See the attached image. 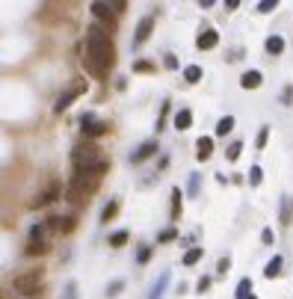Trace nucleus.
<instances>
[{"instance_id": "obj_39", "label": "nucleus", "mask_w": 293, "mask_h": 299, "mask_svg": "<svg viewBox=\"0 0 293 299\" xmlns=\"http://www.w3.org/2000/svg\"><path fill=\"white\" fill-rule=\"evenodd\" d=\"M166 69H178V59H175V56H166Z\"/></svg>"}, {"instance_id": "obj_4", "label": "nucleus", "mask_w": 293, "mask_h": 299, "mask_svg": "<svg viewBox=\"0 0 293 299\" xmlns=\"http://www.w3.org/2000/svg\"><path fill=\"white\" fill-rule=\"evenodd\" d=\"M80 124H83V134H86V137H101V134H107V130H110V124H107V122H98L92 113H83V116H80Z\"/></svg>"}, {"instance_id": "obj_3", "label": "nucleus", "mask_w": 293, "mask_h": 299, "mask_svg": "<svg viewBox=\"0 0 293 299\" xmlns=\"http://www.w3.org/2000/svg\"><path fill=\"white\" fill-rule=\"evenodd\" d=\"M71 160H74L77 169H98V166H107V160L98 157V145H92V142L77 145L74 154H71Z\"/></svg>"}, {"instance_id": "obj_40", "label": "nucleus", "mask_w": 293, "mask_h": 299, "mask_svg": "<svg viewBox=\"0 0 293 299\" xmlns=\"http://www.w3.org/2000/svg\"><path fill=\"white\" fill-rule=\"evenodd\" d=\"M207 287H210V279H199V293H202V290H207Z\"/></svg>"}, {"instance_id": "obj_9", "label": "nucleus", "mask_w": 293, "mask_h": 299, "mask_svg": "<svg viewBox=\"0 0 293 299\" xmlns=\"http://www.w3.org/2000/svg\"><path fill=\"white\" fill-rule=\"evenodd\" d=\"M53 198H59V184H51L45 193H39L33 198V208H45V205H51Z\"/></svg>"}, {"instance_id": "obj_10", "label": "nucleus", "mask_w": 293, "mask_h": 299, "mask_svg": "<svg viewBox=\"0 0 293 299\" xmlns=\"http://www.w3.org/2000/svg\"><path fill=\"white\" fill-rule=\"evenodd\" d=\"M216 42H219V33H216V30H205V33H199V39H196L199 51H210V48H216Z\"/></svg>"}, {"instance_id": "obj_8", "label": "nucleus", "mask_w": 293, "mask_h": 299, "mask_svg": "<svg viewBox=\"0 0 293 299\" xmlns=\"http://www.w3.org/2000/svg\"><path fill=\"white\" fill-rule=\"evenodd\" d=\"M92 12H95V18H101V21H107V24H113V21H116L113 6H110V3H104V0H95V3H92Z\"/></svg>"}, {"instance_id": "obj_26", "label": "nucleus", "mask_w": 293, "mask_h": 299, "mask_svg": "<svg viewBox=\"0 0 293 299\" xmlns=\"http://www.w3.org/2000/svg\"><path fill=\"white\" fill-rule=\"evenodd\" d=\"M116 211H119V202H110V205H107V208L101 211V222H107V219H110V216H113Z\"/></svg>"}, {"instance_id": "obj_41", "label": "nucleus", "mask_w": 293, "mask_h": 299, "mask_svg": "<svg viewBox=\"0 0 293 299\" xmlns=\"http://www.w3.org/2000/svg\"><path fill=\"white\" fill-rule=\"evenodd\" d=\"M240 6V0H225V9H237Z\"/></svg>"}, {"instance_id": "obj_11", "label": "nucleus", "mask_w": 293, "mask_h": 299, "mask_svg": "<svg viewBox=\"0 0 293 299\" xmlns=\"http://www.w3.org/2000/svg\"><path fill=\"white\" fill-rule=\"evenodd\" d=\"M154 151H157V142H142L137 151L131 154V163H142V160H148V157H151Z\"/></svg>"}, {"instance_id": "obj_25", "label": "nucleus", "mask_w": 293, "mask_h": 299, "mask_svg": "<svg viewBox=\"0 0 293 299\" xmlns=\"http://www.w3.org/2000/svg\"><path fill=\"white\" fill-rule=\"evenodd\" d=\"M124 243H127V231H116V234H113V237H110V246H124Z\"/></svg>"}, {"instance_id": "obj_19", "label": "nucleus", "mask_w": 293, "mask_h": 299, "mask_svg": "<svg viewBox=\"0 0 293 299\" xmlns=\"http://www.w3.org/2000/svg\"><path fill=\"white\" fill-rule=\"evenodd\" d=\"M231 127H234V116H222V119L216 122V137H225V134H231Z\"/></svg>"}, {"instance_id": "obj_6", "label": "nucleus", "mask_w": 293, "mask_h": 299, "mask_svg": "<svg viewBox=\"0 0 293 299\" xmlns=\"http://www.w3.org/2000/svg\"><path fill=\"white\" fill-rule=\"evenodd\" d=\"M39 279H42V276H39V273H27V276H18L15 279V290L18 293H33L36 290V284H39Z\"/></svg>"}, {"instance_id": "obj_37", "label": "nucleus", "mask_w": 293, "mask_h": 299, "mask_svg": "<svg viewBox=\"0 0 293 299\" xmlns=\"http://www.w3.org/2000/svg\"><path fill=\"white\" fill-rule=\"evenodd\" d=\"M228 267H231V261H228V258H222V261H219V264H216V270H219V273H228Z\"/></svg>"}, {"instance_id": "obj_30", "label": "nucleus", "mask_w": 293, "mask_h": 299, "mask_svg": "<svg viewBox=\"0 0 293 299\" xmlns=\"http://www.w3.org/2000/svg\"><path fill=\"white\" fill-rule=\"evenodd\" d=\"M62 299H77V284H74V282L66 284V293H62Z\"/></svg>"}, {"instance_id": "obj_21", "label": "nucleus", "mask_w": 293, "mask_h": 299, "mask_svg": "<svg viewBox=\"0 0 293 299\" xmlns=\"http://www.w3.org/2000/svg\"><path fill=\"white\" fill-rule=\"evenodd\" d=\"M184 80H187V83H199V80H202V69H199V65H187V69H184Z\"/></svg>"}, {"instance_id": "obj_15", "label": "nucleus", "mask_w": 293, "mask_h": 299, "mask_svg": "<svg viewBox=\"0 0 293 299\" xmlns=\"http://www.w3.org/2000/svg\"><path fill=\"white\" fill-rule=\"evenodd\" d=\"M190 124H192V113L190 110H178V113H175V127H178V130H187Z\"/></svg>"}, {"instance_id": "obj_2", "label": "nucleus", "mask_w": 293, "mask_h": 299, "mask_svg": "<svg viewBox=\"0 0 293 299\" xmlns=\"http://www.w3.org/2000/svg\"><path fill=\"white\" fill-rule=\"evenodd\" d=\"M110 166V163H107ZM107 166H98V169H77L74 178H71V187H69V202H86V195L98 187L101 175L107 172Z\"/></svg>"}, {"instance_id": "obj_16", "label": "nucleus", "mask_w": 293, "mask_h": 299, "mask_svg": "<svg viewBox=\"0 0 293 299\" xmlns=\"http://www.w3.org/2000/svg\"><path fill=\"white\" fill-rule=\"evenodd\" d=\"M166 284H169V273H163V276L154 282V287H151L148 299H160V296H163V290H166Z\"/></svg>"}, {"instance_id": "obj_18", "label": "nucleus", "mask_w": 293, "mask_h": 299, "mask_svg": "<svg viewBox=\"0 0 293 299\" xmlns=\"http://www.w3.org/2000/svg\"><path fill=\"white\" fill-rule=\"evenodd\" d=\"M281 264H284V261H281V255H276V258H273V261L267 264V270H264V276H267V279H276L278 273H281Z\"/></svg>"}, {"instance_id": "obj_27", "label": "nucleus", "mask_w": 293, "mask_h": 299, "mask_svg": "<svg viewBox=\"0 0 293 299\" xmlns=\"http://www.w3.org/2000/svg\"><path fill=\"white\" fill-rule=\"evenodd\" d=\"M240 151H243L240 142H231V145H228V160H237L240 157Z\"/></svg>"}, {"instance_id": "obj_5", "label": "nucleus", "mask_w": 293, "mask_h": 299, "mask_svg": "<svg viewBox=\"0 0 293 299\" xmlns=\"http://www.w3.org/2000/svg\"><path fill=\"white\" fill-rule=\"evenodd\" d=\"M83 89H86V83H77V86H71L69 92L62 95V98H56V104H53V113H66V110H69V104L74 101V98H77V95H80V92H83Z\"/></svg>"}, {"instance_id": "obj_22", "label": "nucleus", "mask_w": 293, "mask_h": 299, "mask_svg": "<svg viewBox=\"0 0 293 299\" xmlns=\"http://www.w3.org/2000/svg\"><path fill=\"white\" fill-rule=\"evenodd\" d=\"M48 246L42 243V240H30V246H27V255H45Z\"/></svg>"}, {"instance_id": "obj_29", "label": "nucleus", "mask_w": 293, "mask_h": 299, "mask_svg": "<svg viewBox=\"0 0 293 299\" xmlns=\"http://www.w3.org/2000/svg\"><path fill=\"white\" fill-rule=\"evenodd\" d=\"M261 178H264V172H261V166H252V172H249V181H252V184L258 187V184H261Z\"/></svg>"}, {"instance_id": "obj_28", "label": "nucleus", "mask_w": 293, "mask_h": 299, "mask_svg": "<svg viewBox=\"0 0 293 299\" xmlns=\"http://www.w3.org/2000/svg\"><path fill=\"white\" fill-rule=\"evenodd\" d=\"M172 198H175V202H172V213L178 216V213H181V190H178V187L172 190Z\"/></svg>"}, {"instance_id": "obj_34", "label": "nucleus", "mask_w": 293, "mask_h": 299, "mask_svg": "<svg viewBox=\"0 0 293 299\" xmlns=\"http://www.w3.org/2000/svg\"><path fill=\"white\" fill-rule=\"evenodd\" d=\"M267 137H270V127H261V134H258V148H264V145H267Z\"/></svg>"}, {"instance_id": "obj_35", "label": "nucleus", "mask_w": 293, "mask_h": 299, "mask_svg": "<svg viewBox=\"0 0 293 299\" xmlns=\"http://www.w3.org/2000/svg\"><path fill=\"white\" fill-rule=\"evenodd\" d=\"M42 234H45V225H33V231H30V240H42Z\"/></svg>"}, {"instance_id": "obj_1", "label": "nucleus", "mask_w": 293, "mask_h": 299, "mask_svg": "<svg viewBox=\"0 0 293 299\" xmlns=\"http://www.w3.org/2000/svg\"><path fill=\"white\" fill-rule=\"evenodd\" d=\"M113 42L107 39V33H101L98 27H92L86 36V69L95 74V77H107V71L113 65Z\"/></svg>"}, {"instance_id": "obj_38", "label": "nucleus", "mask_w": 293, "mask_h": 299, "mask_svg": "<svg viewBox=\"0 0 293 299\" xmlns=\"http://www.w3.org/2000/svg\"><path fill=\"white\" fill-rule=\"evenodd\" d=\"M107 3H110L116 12H121V9H124V0H107Z\"/></svg>"}, {"instance_id": "obj_14", "label": "nucleus", "mask_w": 293, "mask_h": 299, "mask_svg": "<svg viewBox=\"0 0 293 299\" xmlns=\"http://www.w3.org/2000/svg\"><path fill=\"white\" fill-rule=\"evenodd\" d=\"M240 86L243 89H258L261 86V71H246L240 77Z\"/></svg>"}, {"instance_id": "obj_17", "label": "nucleus", "mask_w": 293, "mask_h": 299, "mask_svg": "<svg viewBox=\"0 0 293 299\" xmlns=\"http://www.w3.org/2000/svg\"><path fill=\"white\" fill-rule=\"evenodd\" d=\"M267 51L273 53V56H278V53L284 51V39H281V36H270V39H267Z\"/></svg>"}, {"instance_id": "obj_12", "label": "nucleus", "mask_w": 293, "mask_h": 299, "mask_svg": "<svg viewBox=\"0 0 293 299\" xmlns=\"http://www.w3.org/2000/svg\"><path fill=\"white\" fill-rule=\"evenodd\" d=\"M210 154H213V140H210V137H202V140L196 142V157L207 160Z\"/></svg>"}, {"instance_id": "obj_31", "label": "nucleus", "mask_w": 293, "mask_h": 299, "mask_svg": "<svg viewBox=\"0 0 293 299\" xmlns=\"http://www.w3.org/2000/svg\"><path fill=\"white\" fill-rule=\"evenodd\" d=\"M124 287V282H113L110 287H107V296H119V290Z\"/></svg>"}, {"instance_id": "obj_43", "label": "nucleus", "mask_w": 293, "mask_h": 299, "mask_svg": "<svg viewBox=\"0 0 293 299\" xmlns=\"http://www.w3.org/2000/svg\"><path fill=\"white\" fill-rule=\"evenodd\" d=\"M249 299H255V296H249Z\"/></svg>"}, {"instance_id": "obj_42", "label": "nucleus", "mask_w": 293, "mask_h": 299, "mask_svg": "<svg viewBox=\"0 0 293 299\" xmlns=\"http://www.w3.org/2000/svg\"><path fill=\"white\" fill-rule=\"evenodd\" d=\"M199 3H202V6H213V3H216V0H199Z\"/></svg>"}, {"instance_id": "obj_36", "label": "nucleus", "mask_w": 293, "mask_h": 299, "mask_svg": "<svg viewBox=\"0 0 293 299\" xmlns=\"http://www.w3.org/2000/svg\"><path fill=\"white\" fill-rule=\"evenodd\" d=\"M199 184H202V178H199V175H192V178H190V195L199 193Z\"/></svg>"}, {"instance_id": "obj_7", "label": "nucleus", "mask_w": 293, "mask_h": 299, "mask_svg": "<svg viewBox=\"0 0 293 299\" xmlns=\"http://www.w3.org/2000/svg\"><path fill=\"white\" fill-rule=\"evenodd\" d=\"M151 30H154V15H145L137 24V36H134V42H137V45H142V42L151 36Z\"/></svg>"}, {"instance_id": "obj_23", "label": "nucleus", "mask_w": 293, "mask_h": 299, "mask_svg": "<svg viewBox=\"0 0 293 299\" xmlns=\"http://www.w3.org/2000/svg\"><path fill=\"white\" fill-rule=\"evenodd\" d=\"M199 258H202V246L190 249V252L184 255V264H187V267H192V264H196V261H199Z\"/></svg>"}, {"instance_id": "obj_20", "label": "nucleus", "mask_w": 293, "mask_h": 299, "mask_svg": "<svg viewBox=\"0 0 293 299\" xmlns=\"http://www.w3.org/2000/svg\"><path fill=\"white\" fill-rule=\"evenodd\" d=\"M237 299H249L252 296V279H240V284H237V293H234Z\"/></svg>"}, {"instance_id": "obj_33", "label": "nucleus", "mask_w": 293, "mask_h": 299, "mask_svg": "<svg viewBox=\"0 0 293 299\" xmlns=\"http://www.w3.org/2000/svg\"><path fill=\"white\" fill-rule=\"evenodd\" d=\"M137 258H139V264H145V261L151 258V246H142V249H139V255H137Z\"/></svg>"}, {"instance_id": "obj_32", "label": "nucleus", "mask_w": 293, "mask_h": 299, "mask_svg": "<svg viewBox=\"0 0 293 299\" xmlns=\"http://www.w3.org/2000/svg\"><path fill=\"white\" fill-rule=\"evenodd\" d=\"M261 240H264V243L270 246V243L276 240V234H273V228H264V231H261Z\"/></svg>"}, {"instance_id": "obj_13", "label": "nucleus", "mask_w": 293, "mask_h": 299, "mask_svg": "<svg viewBox=\"0 0 293 299\" xmlns=\"http://www.w3.org/2000/svg\"><path fill=\"white\" fill-rule=\"evenodd\" d=\"M281 222H284V225L293 222V198L290 195H281Z\"/></svg>"}, {"instance_id": "obj_24", "label": "nucleus", "mask_w": 293, "mask_h": 299, "mask_svg": "<svg viewBox=\"0 0 293 299\" xmlns=\"http://www.w3.org/2000/svg\"><path fill=\"white\" fill-rule=\"evenodd\" d=\"M276 6H278V0H261V3H258V12H261V15H270Z\"/></svg>"}]
</instances>
